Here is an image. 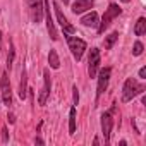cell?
Masks as SVG:
<instances>
[{"instance_id": "cell-21", "label": "cell", "mask_w": 146, "mask_h": 146, "mask_svg": "<svg viewBox=\"0 0 146 146\" xmlns=\"http://www.w3.org/2000/svg\"><path fill=\"white\" fill-rule=\"evenodd\" d=\"M72 91H74V105H78V103H79V93H78V88L74 86V88H72Z\"/></svg>"}, {"instance_id": "cell-14", "label": "cell", "mask_w": 146, "mask_h": 146, "mask_svg": "<svg viewBox=\"0 0 146 146\" xmlns=\"http://www.w3.org/2000/svg\"><path fill=\"white\" fill-rule=\"evenodd\" d=\"M28 95V76H26V69L23 70V74H21V83H19V96L21 100H24Z\"/></svg>"}, {"instance_id": "cell-24", "label": "cell", "mask_w": 146, "mask_h": 146, "mask_svg": "<svg viewBox=\"0 0 146 146\" xmlns=\"http://www.w3.org/2000/svg\"><path fill=\"white\" fill-rule=\"evenodd\" d=\"M2 132H4V141H7V139H9V136H7V131H5V129H4V131H2Z\"/></svg>"}, {"instance_id": "cell-4", "label": "cell", "mask_w": 146, "mask_h": 146, "mask_svg": "<svg viewBox=\"0 0 146 146\" xmlns=\"http://www.w3.org/2000/svg\"><path fill=\"white\" fill-rule=\"evenodd\" d=\"M28 7H29V16L35 24L41 23L43 19V0H28Z\"/></svg>"}, {"instance_id": "cell-7", "label": "cell", "mask_w": 146, "mask_h": 146, "mask_svg": "<svg viewBox=\"0 0 146 146\" xmlns=\"http://www.w3.org/2000/svg\"><path fill=\"white\" fill-rule=\"evenodd\" d=\"M98 67H100V50L91 48L90 50V58H88V74H90V78H95L98 74Z\"/></svg>"}, {"instance_id": "cell-13", "label": "cell", "mask_w": 146, "mask_h": 146, "mask_svg": "<svg viewBox=\"0 0 146 146\" xmlns=\"http://www.w3.org/2000/svg\"><path fill=\"white\" fill-rule=\"evenodd\" d=\"M98 23H100V17H98V14L95 11L81 17V24L86 26V28H98Z\"/></svg>"}, {"instance_id": "cell-22", "label": "cell", "mask_w": 146, "mask_h": 146, "mask_svg": "<svg viewBox=\"0 0 146 146\" xmlns=\"http://www.w3.org/2000/svg\"><path fill=\"white\" fill-rule=\"evenodd\" d=\"M139 78L141 79H146V67H141L139 69Z\"/></svg>"}, {"instance_id": "cell-19", "label": "cell", "mask_w": 146, "mask_h": 146, "mask_svg": "<svg viewBox=\"0 0 146 146\" xmlns=\"http://www.w3.org/2000/svg\"><path fill=\"white\" fill-rule=\"evenodd\" d=\"M14 57H16V50H14V45H11V50H9V57H7V67L11 69L12 64H14Z\"/></svg>"}, {"instance_id": "cell-18", "label": "cell", "mask_w": 146, "mask_h": 146, "mask_svg": "<svg viewBox=\"0 0 146 146\" xmlns=\"http://www.w3.org/2000/svg\"><path fill=\"white\" fill-rule=\"evenodd\" d=\"M117 38H119V33H112V35H108V36L105 38V41H103V45H105V50H110V48L115 45Z\"/></svg>"}, {"instance_id": "cell-15", "label": "cell", "mask_w": 146, "mask_h": 146, "mask_svg": "<svg viewBox=\"0 0 146 146\" xmlns=\"http://www.w3.org/2000/svg\"><path fill=\"white\" fill-rule=\"evenodd\" d=\"M144 33H146V19L139 17L137 23H136V26H134V35L136 36H143Z\"/></svg>"}, {"instance_id": "cell-11", "label": "cell", "mask_w": 146, "mask_h": 146, "mask_svg": "<svg viewBox=\"0 0 146 146\" xmlns=\"http://www.w3.org/2000/svg\"><path fill=\"white\" fill-rule=\"evenodd\" d=\"M53 9H55V14H57V19H58V24L62 26V29H64V33H65V35H72V33H74V26H72V24H69V21H67V17L64 16V12H62V9L58 7V4H53Z\"/></svg>"}, {"instance_id": "cell-17", "label": "cell", "mask_w": 146, "mask_h": 146, "mask_svg": "<svg viewBox=\"0 0 146 146\" xmlns=\"http://www.w3.org/2000/svg\"><path fill=\"white\" fill-rule=\"evenodd\" d=\"M74 132H76V108L72 107L69 113V134H74Z\"/></svg>"}, {"instance_id": "cell-8", "label": "cell", "mask_w": 146, "mask_h": 146, "mask_svg": "<svg viewBox=\"0 0 146 146\" xmlns=\"http://www.w3.org/2000/svg\"><path fill=\"white\" fill-rule=\"evenodd\" d=\"M0 90H2V100L4 103L9 107L12 105V90H11V81H9V76L7 72L2 74V81H0Z\"/></svg>"}, {"instance_id": "cell-20", "label": "cell", "mask_w": 146, "mask_h": 146, "mask_svg": "<svg viewBox=\"0 0 146 146\" xmlns=\"http://www.w3.org/2000/svg\"><path fill=\"white\" fill-rule=\"evenodd\" d=\"M143 48H144V46H143V43H141V41H136V43H134V48H132V55L139 57V55L143 53Z\"/></svg>"}, {"instance_id": "cell-9", "label": "cell", "mask_w": 146, "mask_h": 146, "mask_svg": "<svg viewBox=\"0 0 146 146\" xmlns=\"http://www.w3.org/2000/svg\"><path fill=\"white\" fill-rule=\"evenodd\" d=\"M112 127H113V119L108 112L102 113V132L105 137V144L110 143V134H112Z\"/></svg>"}, {"instance_id": "cell-23", "label": "cell", "mask_w": 146, "mask_h": 146, "mask_svg": "<svg viewBox=\"0 0 146 146\" xmlns=\"http://www.w3.org/2000/svg\"><path fill=\"white\" fill-rule=\"evenodd\" d=\"M7 119H9V122H11V124H14V122H16V119H14V115H12V113H9V115H7Z\"/></svg>"}, {"instance_id": "cell-6", "label": "cell", "mask_w": 146, "mask_h": 146, "mask_svg": "<svg viewBox=\"0 0 146 146\" xmlns=\"http://www.w3.org/2000/svg\"><path fill=\"white\" fill-rule=\"evenodd\" d=\"M110 74H112V67H105L100 70V74H98V88H96V98H100L107 86H108V81H110Z\"/></svg>"}, {"instance_id": "cell-27", "label": "cell", "mask_w": 146, "mask_h": 146, "mask_svg": "<svg viewBox=\"0 0 146 146\" xmlns=\"http://www.w3.org/2000/svg\"><path fill=\"white\" fill-rule=\"evenodd\" d=\"M122 2H124V4H127V2H131V0H122Z\"/></svg>"}, {"instance_id": "cell-3", "label": "cell", "mask_w": 146, "mask_h": 146, "mask_svg": "<svg viewBox=\"0 0 146 146\" xmlns=\"http://www.w3.org/2000/svg\"><path fill=\"white\" fill-rule=\"evenodd\" d=\"M67 38V43H69V50H70V53H72V57H74L78 62L83 58V53H84V50H86V41L84 40H81V38H74V36H65Z\"/></svg>"}, {"instance_id": "cell-1", "label": "cell", "mask_w": 146, "mask_h": 146, "mask_svg": "<svg viewBox=\"0 0 146 146\" xmlns=\"http://www.w3.org/2000/svg\"><path fill=\"white\" fill-rule=\"evenodd\" d=\"M120 12H122V9L117 5V4H110L108 5V9L105 11V14H103V17H102V21L98 23V33L102 35V33H105V29L112 24V21L115 19V17H119L120 16Z\"/></svg>"}, {"instance_id": "cell-25", "label": "cell", "mask_w": 146, "mask_h": 146, "mask_svg": "<svg viewBox=\"0 0 146 146\" xmlns=\"http://www.w3.org/2000/svg\"><path fill=\"white\" fill-rule=\"evenodd\" d=\"M35 143H38V144H43V139H41V137H36V139H35Z\"/></svg>"}, {"instance_id": "cell-16", "label": "cell", "mask_w": 146, "mask_h": 146, "mask_svg": "<svg viewBox=\"0 0 146 146\" xmlns=\"http://www.w3.org/2000/svg\"><path fill=\"white\" fill-rule=\"evenodd\" d=\"M48 64H50L52 69H58L60 67V58H58V55H57L55 50H50V53H48Z\"/></svg>"}, {"instance_id": "cell-2", "label": "cell", "mask_w": 146, "mask_h": 146, "mask_svg": "<svg viewBox=\"0 0 146 146\" xmlns=\"http://www.w3.org/2000/svg\"><path fill=\"white\" fill-rule=\"evenodd\" d=\"M143 91H144V86L139 84L136 79L129 78V79H125L124 88H122V102H131L136 95H139Z\"/></svg>"}, {"instance_id": "cell-10", "label": "cell", "mask_w": 146, "mask_h": 146, "mask_svg": "<svg viewBox=\"0 0 146 146\" xmlns=\"http://www.w3.org/2000/svg\"><path fill=\"white\" fill-rule=\"evenodd\" d=\"M43 78H45V83H43L41 93H40V96H38V103H40V105H45V103H46V98H48L50 90H52V79H50V70H48V69L43 70Z\"/></svg>"}, {"instance_id": "cell-28", "label": "cell", "mask_w": 146, "mask_h": 146, "mask_svg": "<svg viewBox=\"0 0 146 146\" xmlns=\"http://www.w3.org/2000/svg\"><path fill=\"white\" fill-rule=\"evenodd\" d=\"M64 4H69V0H64Z\"/></svg>"}, {"instance_id": "cell-5", "label": "cell", "mask_w": 146, "mask_h": 146, "mask_svg": "<svg viewBox=\"0 0 146 146\" xmlns=\"http://www.w3.org/2000/svg\"><path fill=\"white\" fill-rule=\"evenodd\" d=\"M43 14H45V19H46V29H48V35L53 41L58 40V33L55 29V24H53V19H52V12H50V2L48 0H43Z\"/></svg>"}, {"instance_id": "cell-26", "label": "cell", "mask_w": 146, "mask_h": 146, "mask_svg": "<svg viewBox=\"0 0 146 146\" xmlns=\"http://www.w3.org/2000/svg\"><path fill=\"white\" fill-rule=\"evenodd\" d=\"M0 50H2V31H0Z\"/></svg>"}, {"instance_id": "cell-12", "label": "cell", "mask_w": 146, "mask_h": 146, "mask_svg": "<svg viewBox=\"0 0 146 146\" xmlns=\"http://www.w3.org/2000/svg\"><path fill=\"white\" fill-rule=\"evenodd\" d=\"M93 5H95V0H76V2L70 5V9L74 14H83V12L93 9Z\"/></svg>"}]
</instances>
